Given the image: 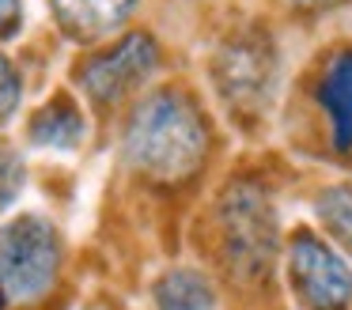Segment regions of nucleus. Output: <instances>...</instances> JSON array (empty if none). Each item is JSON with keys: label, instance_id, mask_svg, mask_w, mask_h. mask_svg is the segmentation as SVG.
Here are the masks:
<instances>
[{"label": "nucleus", "instance_id": "nucleus-1", "mask_svg": "<svg viewBox=\"0 0 352 310\" xmlns=\"http://www.w3.org/2000/svg\"><path fill=\"white\" fill-rule=\"evenodd\" d=\"M208 125L182 91H152L125 129V159L155 181H182L205 163Z\"/></svg>", "mask_w": 352, "mask_h": 310}, {"label": "nucleus", "instance_id": "nucleus-2", "mask_svg": "<svg viewBox=\"0 0 352 310\" xmlns=\"http://www.w3.org/2000/svg\"><path fill=\"white\" fill-rule=\"evenodd\" d=\"M216 219H220V246L228 269H235V276L243 280H261L273 269L276 239H280L269 193L250 181H235L231 189H223Z\"/></svg>", "mask_w": 352, "mask_h": 310}, {"label": "nucleus", "instance_id": "nucleus-3", "mask_svg": "<svg viewBox=\"0 0 352 310\" xmlns=\"http://www.w3.org/2000/svg\"><path fill=\"white\" fill-rule=\"evenodd\" d=\"M61 239L46 216H16L0 227V302H34L54 287Z\"/></svg>", "mask_w": 352, "mask_h": 310}, {"label": "nucleus", "instance_id": "nucleus-4", "mask_svg": "<svg viewBox=\"0 0 352 310\" xmlns=\"http://www.w3.org/2000/svg\"><path fill=\"white\" fill-rule=\"evenodd\" d=\"M216 87L228 110L239 118H258L276 91V49L265 34H239L216 53Z\"/></svg>", "mask_w": 352, "mask_h": 310}, {"label": "nucleus", "instance_id": "nucleus-5", "mask_svg": "<svg viewBox=\"0 0 352 310\" xmlns=\"http://www.w3.org/2000/svg\"><path fill=\"white\" fill-rule=\"evenodd\" d=\"M288 287L303 310H349L352 307V269L329 242L299 231L288 242Z\"/></svg>", "mask_w": 352, "mask_h": 310}, {"label": "nucleus", "instance_id": "nucleus-6", "mask_svg": "<svg viewBox=\"0 0 352 310\" xmlns=\"http://www.w3.org/2000/svg\"><path fill=\"white\" fill-rule=\"evenodd\" d=\"M160 68V45L152 34H125L118 45H110L107 53H99L95 60H87L80 68V87L102 106L122 102L125 95H133L137 87H144Z\"/></svg>", "mask_w": 352, "mask_h": 310}, {"label": "nucleus", "instance_id": "nucleus-7", "mask_svg": "<svg viewBox=\"0 0 352 310\" xmlns=\"http://www.w3.org/2000/svg\"><path fill=\"white\" fill-rule=\"evenodd\" d=\"M137 0H54V15L61 30L76 42H95V38L118 30Z\"/></svg>", "mask_w": 352, "mask_h": 310}, {"label": "nucleus", "instance_id": "nucleus-8", "mask_svg": "<svg viewBox=\"0 0 352 310\" xmlns=\"http://www.w3.org/2000/svg\"><path fill=\"white\" fill-rule=\"evenodd\" d=\"M318 106L326 110L329 129H333V148L352 151V49L329 60L318 83Z\"/></svg>", "mask_w": 352, "mask_h": 310}, {"label": "nucleus", "instance_id": "nucleus-9", "mask_svg": "<svg viewBox=\"0 0 352 310\" xmlns=\"http://www.w3.org/2000/svg\"><path fill=\"white\" fill-rule=\"evenodd\" d=\"M87 136V121L69 95L46 102L31 121V140L50 151H76Z\"/></svg>", "mask_w": 352, "mask_h": 310}, {"label": "nucleus", "instance_id": "nucleus-10", "mask_svg": "<svg viewBox=\"0 0 352 310\" xmlns=\"http://www.w3.org/2000/svg\"><path fill=\"white\" fill-rule=\"evenodd\" d=\"M155 307L160 310H216V287L197 269H175L155 280Z\"/></svg>", "mask_w": 352, "mask_h": 310}, {"label": "nucleus", "instance_id": "nucleus-11", "mask_svg": "<svg viewBox=\"0 0 352 310\" xmlns=\"http://www.w3.org/2000/svg\"><path fill=\"white\" fill-rule=\"evenodd\" d=\"M318 219L341 246H352V186H329L314 201Z\"/></svg>", "mask_w": 352, "mask_h": 310}, {"label": "nucleus", "instance_id": "nucleus-12", "mask_svg": "<svg viewBox=\"0 0 352 310\" xmlns=\"http://www.w3.org/2000/svg\"><path fill=\"white\" fill-rule=\"evenodd\" d=\"M23 159H19V151L12 148H0V212H8L12 201L19 197V189H23Z\"/></svg>", "mask_w": 352, "mask_h": 310}, {"label": "nucleus", "instance_id": "nucleus-13", "mask_svg": "<svg viewBox=\"0 0 352 310\" xmlns=\"http://www.w3.org/2000/svg\"><path fill=\"white\" fill-rule=\"evenodd\" d=\"M19 98H23V83L19 72L12 68V60L0 53V121H8L19 110Z\"/></svg>", "mask_w": 352, "mask_h": 310}, {"label": "nucleus", "instance_id": "nucleus-14", "mask_svg": "<svg viewBox=\"0 0 352 310\" xmlns=\"http://www.w3.org/2000/svg\"><path fill=\"white\" fill-rule=\"evenodd\" d=\"M19 23H23V0H0V38L19 34Z\"/></svg>", "mask_w": 352, "mask_h": 310}, {"label": "nucleus", "instance_id": "nucleus-15", "mask_svg": "<svg viewBox=\"0 0 352 310\" xmlns=\"http://www.w3.org/2000/svg\"><path fill=\"white\" fill-rule=\"evenodd\" d=\"M299 8H329V4H341V0H292Z\"/></svg>", "mask_w": 352, "mask_h": 310}]
</instances>
